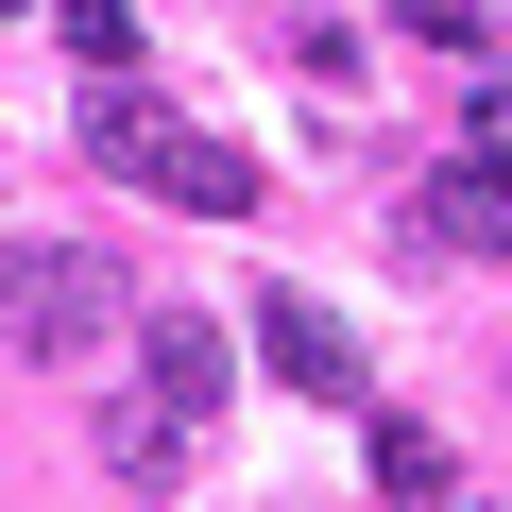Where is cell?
Masks as SVG:
<instances>
[{"label":"cell","mask_w":512,"mask_h":512,"mask_svg":"<svg viewBox=\"0 0 512 512\" xmlns=\"http://www.w3.org/2000/svg\"><path fill=\"white\" fill-rule=\"evenodd\" d=\"M86 154H103L120 188H171V205H205V222H239V205H256V154H239V137H205V120H171L137 69H103V86H86Z\"/></svg>","instance_id":"1"},{"label":"cell","mask_w":512,"mask_h":512,"mask_svg":"<svg viewBox=\"0 0 512 512\" xmlns=\"http://www.w3.org/2000/svg\"><path fill=\"white\" fill-rule=\"evenodd\" d=\"M103 325H120V274H103L86 239H52V256H0V342H18V359H86Z\"/></svg>","instance_id":"2"},{"label":"cell","mask_w":512,"mask_h":512,"mask_svg":"<svg viewBox=\"0 0 512 512\" xmlns=\"http://www.w3.org/2000/svg\"><path fill=\"white\" fill-rule=\"evenodd\" d=\"M239 342L274 359L308 410H342V393H359V342H342V308H308V291H256V325H239Z\"/></svg>","instance_id":"3"},{"label":"cell","mask_w":512,"mask_h":512,"mask_svg":"<svg viewBox=\"0 0 512 512\" xmlns=\"http://www.w3.org/2000/svg\"><path fill=\"white\" fill-rule=\"evenodd\" d=\"M137 342H154V359H137V393H154V410H171V427H205V410H222V393H239V359H222V342H205V325H137Z\"/></svg>","instance_id":"4"},{"label":"cell","mask_w":512,"mask_h":512,"mask_svg":"<svg viewBox=\"0 0 512 512\" xmlns=\"http://www.w3.org/2000/svg\"><path fill=\"white\" fill-rule=\"evenodd\" d=\"M427 239H478V256H512V171H478V154H461V171L427 188Z\"/></svg>","instance_id":"5"},{"label":"cell","mask_w":512,"mask_h":512,"mask_svg":"<svg viewBox=\"0 0 512 512\" xmlns=\"http://www.w3.org/2000/svg\"><path fill=\"white\" fill-rule=\"evenodd\" d=\"M103 461H120L137 495H171V461H188V427H171L154 393H120V410H103Z\"/></svg>","instance_id":"6"},{"label":"cell","mask_w":512,"mask_h":512,"mask_svg":"<svg viewBox=\"0 0 512 512\" xmlns=\"http://www.w3.org/2000/svg\"><path fill=\"white\" fill-rule=\"evenodd\" d=\"M376 495H393V512H427V495H461V478H444V427H410V410H376Z\"/></svg>","instance_id":"7"},{"label":"cell","mask_w":512,"mask_h":512,"mask_svg":"<svg viewBox=\"0 0 512 512\" xmlns=\"http://www.w3.org/2000/svg\"><path fill=\"white\" fill-rule=\"evenodd\" d=\"M461 154H478V171H512V69H478V86H461Z\"/></svg>","instance_id":"8"},{"label":"cell","mask_w":512,"mask_h":512,"mask_svg":"<svg viewBox=\"0 0 512 512\" xmlns=\"http://www.w3.org/2000/svg\"><path fill=\"white\" fill-rule=\"evenodd\" d=\"M376 18H393V35H427V52H461V69H478V0H376Z\"/></svg>","instance_id":"9"},{"label":"cell","mask_w":512,"mask_h":512,"mask_svg":"<svg viewBox=\"0 0 512 512\" xmlns=\"http://www.w3.org/2000/svg\"><path fill=\"white\" fill-rule=\"evenodd\" d=\"M69 52L86 69H137V18H120V0H69Z\"/></svg>","instance_id":"10"},{"label":"cell","mask_w":512,"mask_h":512,"mask_svg":"<svg viewBox=\"0 0 512 512\" xmlns=\"http://www.w3.org/2000/svg\"><path fill=\"white\" fill-rule=\"evenodd\" d=\"M427 512H478V495H427Z\"/></svg>","instance_id":"11"},{"label":"cell","mask_w":512,"mask_h":512,"mask_svg":"<svg viewBox=\"0 0 512 512\" xmlns=\"http://www.w3.org/2000/svg\"><path fill=\"white\" fill-rule=\"evenodd\" d=\"M0 18H18V0H0Z\"/></svg>","instance_id":"12"}]
</instances>
